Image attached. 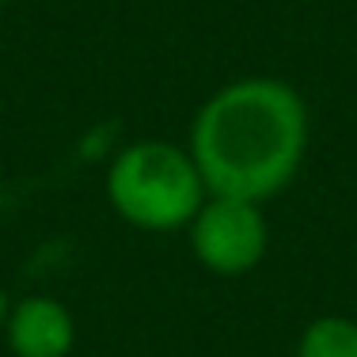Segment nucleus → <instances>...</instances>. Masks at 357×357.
Here are the masks:
<instances>
[{
	"label": "nucleus",
	"instance_id": "f257e3e1",
	"mask_svg": "<svg viewBox=\"0 0 357 357\" xmlns=\"http://www.w3.org/2000/svg\"><path fill=\"white\" fill-rule=\"evenodd\" d=\"M194 164L209 194L270 202L296 178L308 152V107L278 76L220 84L190 122Z\"/></svg>",
	"mask_w": 357,
	"mask_h": 357
},
{
	"label": "nucleus",
	"instance_id": "f03ea898",
	"mask_svg": "<svg viewBox=\"0 0 357 357\" xmlns=\"http://www.w3.org/2000/svg\"><path fill=\"white\" fill-rule=\"evenodd\" d=\"M114 217L144 232H178L209 198L190 149L164 137H141L118 149L103 175Z\"/></svg>",
	"mask_w": 357,
	"mask_h": 357
},
{
	"label": "nucleus",
	"instance_id": "7ed1b4c3",
	"mask_svg": "<svg viewBox=\"0 0 357 357\" xmlns=\"http://www.w3.org/2000/svg\"><path fill=\"white\" fill-rule=\"evenodd\" d=\"M186 236L198 266L217 278L251 274L270 251V220L262 206L228 194H209L186 225Z\"/></svg>",
	"mask_w": 357,
	"mask_h": 357
},
{
	"label": "nucleus",
	"instance_id": "20e7f679",
	"mask_svg": "<svg viewBox=\"0 0 357 357\" xmlns=\"http://www.w3.org/2000/svg\"><path fill=\"white\" fill-rule=\"evenodd\" d=\"M4 338L12 357H69L76 342V323L57 296L31 293L12 304Z\"/></svg>",
	"mask_w": 357,
	"mask_h": 357
},
{
	"label": "nucleus",
	"instance_id": "39448f33",
	"mask_svg": "<svg viewBox=\"0 0 357 357\" xmlns=\"http://www.w3.org/2000/svg\"><path fill=\"white\" fill-rule=\"evenodd\" d=\"M296 357H357V319L316 316L296 338Z\"/></svg>",
	"mask_w": 357,
	"mask_h": 357
},
{
	"label": "nucleus",
	"instance_id": "423d86ee",
	"mask_svg": "<svg viewBox=\"0 0 357 357\" xmlns=\"http://www.w3.org/2000/svg\"><path fill=\"white\" fill-rule=\"evenodd\" d=\"M0 4H12V0H0Z\"/></svg>",
	"mask_w": 357,
	"mask_h": 357
}]
</instances>
